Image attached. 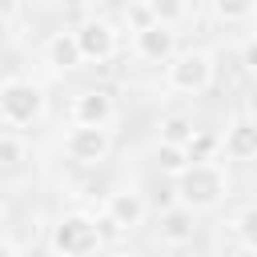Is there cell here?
Instances as JSON below:
<instances>
[{
	"label": "cell",
	"instance_id": "6da1fadb",
	"mask_svg": "<svg viewBox=\"0 0 257 257\" xmlns=\"http://www.w3.org/2000/svg\"><path fill=\"white\" fill-rule=\"evenodd\" d=\"M225 193H229V177H225V169L213 165V161H189V165L177 173V201H181V209H189V213L221 205Z\"/></svg>",
	"mask_w": 257,
	"mask_h": 257
},
{
	"label": "cell",
	"instance_id": "7a4b0ae2",
	"mask_svg": "<svg viewBox=\"0 0 257 257\" xmlns=\"http://www.w3.org/2000/svg\"><path fill=\"white\" fill-rule=\"evenodd\" d=\"M213 84V56L201 52V48H189V52H173L165 60V88L169 92H181V96H197Z\"/></svg>",
	"mask_w": 257,
	"mask_h": 257
},
{
	"label": "cell",
	"instance_id": "3957f363",
	"mask_svg": "<svg viewBox=\"0 0 257 257\" xmlns=\"http://www.w3.org/2000/svg\"><path fill=\"white\" fill-rule=\"evenodd\" d=\"M52 249L60 257H92L100 249V225L88 213H64L52 225Z\"/></svg>",
	"mask_w": 257,
	"mask_h": 257
},
{
	"label": "cell",
	"instance_id": "277c9868",
	"mask_svg": "<svg viewBox=\"0 0 257 257\" xmlns=\"http://www.w3.org/2000/svg\"><path fill=\"white\" fill-rule=\"evenodd\" d=\"M44 116V88L32 80H4L0 84V120L8 124H32Z\"/></svg>",
	"mask_w": 257,
	"mask_h": 257
},
{
	"label": "cell",
	"instance_id": "5b68a950",
	"mask_svg": "<svg viewBox=\"0 0 257 257\" xmlns=\"http://www.w3.org/2000/svg\"><path fill=\"white\" fill-rule=\"evenodd\" d=\"M108 149H112L108 128H88V124H76V128L64 137V153H68L76 165H96V161H104V157H108Z\"/></svg>",
	"mask_w": 257,
	"mask_h": 257
},
{
	"label": "cell",
	"instance_id": "8992f818",
	"mask_svg": "<svg viewBox=\"0 0 257 257\" xmlns=\"http://www.w3.org/2000/svg\"><path fill=\"white\" fill-rule=\"evenodd\" d=\"M72 36H76L80 60H112L116 52V28L108 20H84Z\"/></svg>",
	"mask_w": 257,
	"mask_h": 257
},
{
	"label": "cell",
	"instance_id": "52a82bcc",
	"mask_svg": "<svg viewBox=\"0 0 257 257\" xmlns=\"http://www.w3.org/2000/svg\"><path fill=\"white\" fill-rule=\"evenodd\" d=\"M116 116V104L104 88H84L72 100V124H88V128H108Z\"/></svg>",
	"mask_w": 257,
	"mask_h": 257
},
{
	"label": "cell",
	"instance_id": "ba28073f",
	"mask_svg": "<svg viewBox=\"0 0 257 257\" xmlns=\"http://www.w3.org/2000/svg\"><path fill=\"white\" fill-rule=\"evenodd\" d=\"M133 44H137V56H141V60L165 64V60L177 52V32H173L169 24H157V20H153L149 28H141V32H137V40H133Z\"/></svg>",
	"mask_w": 257,
	"mask_h": 257
},
{
	"label": "cell",
	"instance_id": "9c48e42d",
	"mask_svg": "<svg viewBox=\"0 0 257 257\" xmlns=\"http://www.w3.org/2000/svg\"><path fill=\"white\" fill-rule=\"evenodd\" d=\"M104 221L116 225V229H137V225L145 221V201H141V193H133V189L108 193V197H104Z\"/></svg>",
	"mask_w": 257,
	"mask_h": 257
},
{
	"label": "cell",
	"instance_id": "30bf717a",
	"mask_svg": "<svg viewBox=\"0 0 257 257\" xmlns=\"http://www.w3.org/2000/svg\"><path fill=\"white\" fill-rule=\"evenodd\" d=\"M44 56H48V64H52L56 72H72V68L80 64V48H76V36H72V32H56V36L48 40Z\"/></svg>",
	"mask_w": 257,
	"mask_h": 257
},
{
	"label": "cell",
	"instance_id": "8fae6325",
	"mask_svg": "<svg viewBox=\"0 0 257 257\" xmlns=\"http://www.w3.org/2000/svg\"><path fill=\"white\" fill-rule=\"evenodd\" d=\"M193 213L189 209H169L165 217H161V241H169V245H189L193 241Z\"/></svg>",
	"mask_w": 257,
	"mask_h": 257
},
{
	"label": "cell",
	"instance_id": "7c38bea8",
	"mask_svg": "<svg viewBox=\"0 0 257 257\" xmlns=\"http://www.w3.org/2000/svg\"><path fill=\"white\" fill-rule=\"evenodd\" d=\"M257 153V128L249 124V120H237L229 133H225V157H233V161H249Z\"/></svg>",
	"mask_w": 257,
	"mask_h": 257
},
{
	"label": "cell",
	"instance_id": "4fadbf2b",
	"mask_svg": "<svg viewBox=\"0 0 257 257\" xmlns=\"http://www.w3.org/2000/svg\"><path fill=\"white\" fill-rule=\"evenodd\" d=\"M193 137H197V128H193L189 116H169V120L161 124V145H177V149H185Z\"/></svg>",
	"mask_w": 257,
	"mask_h": 257
},
{
	"label": "cell",
	"instance_id": "5bb4252c",
	"mask_svg": "<svg viewBox=\"0 0 257 257\" xmlns=\"http://www.w3.org/2000/svg\"><path fill=\"white\" fill-rule=\"evenodd\" d=\"M145 4H149L153 20H157V24H169V28L189 16V0H145Z\"/></svg>",
	"mask_w": 257,
	"mask_h": 257
},
{
	"label": "cell",
	"instance_id": "9a60e30c",
	"mask_svg": "<svg viewBox=\"0 0 257 257\" xmlns=\"http://www.w3.org/2000/svg\"><path fill=\"white\" fill-rule=\"evenodd\" d=\"M233 233H237V241H241L245 253L257 245V209H253V205H245V209L233 217Z\"/></svg>",
	"mask_w": 257,
	"mask_h": 257
},
{
	"label": "cell",
	"instance_id": "2e32d148",
	"mask_svg": "<svg viewBox=\"0 0 257 257\" xmlns=\"http://www.w3.org/2000/svg\"><path fill=\"white\" fill-rule=\"evenodd\" d=\"M253 4L257 0H213V12H217V20L237 24V20H249L253 16Z\"/></svg>",
	"mask_w": 257,
	"mask_h": 257
},
{
	"label": "cell",
	"instance_id": "e0dca14e",
	"mask_svg": "<svg viewBox=\"0 0 257 257\" xmlns=\"http://www.w3.org/2000/svg\"><path fill=\"white\" fill-rule=\"evenodd\" d=\"M185 165H189V153H185V149H177V145H157V169H161V173H173V177H177Z\"/></svg>",
	"mask_w": 257,
	"mask_h": 257
},
{
	"label": "cell",
	"instance_id": "ac0fdd59",
	"mask_svg": "<svg viewBox=\"0 0 257 257\" xmlns=\"http://www.w3.org/2000/svg\"><path fill=\"white\" fill-rule=\"evenodd\" d=\"M128 20H133V32L149 28V24H153V12H149V4H145V0H133V4H128Z\"/></svg>",
	"mask_w": 257,
	"mask_h": 257
},
{
	"label": "cell",
	"instance_id": "d6986e66",
	"mask_svg": "<svg viewBox=\"0 0 257 257\" xmlns=\"http://www.w3.org/2000/svg\"><path fill=\"white\" fill-rule=\"evenodd\" d=\"M24 157V145L16 137H0V165H16Z\"/></svg>",
	"mask_w": 257,
	"mask_h": 257
},
{
	"label": "cell",
	"instance_id": "ffe728a7",
	"mask_svg": "<svg viewBox=\"0 0 257 257\" xmlns=\"http://www.w3.org/2000/svg\"><path fill=\"white\" fill-rule=\"evenodd\" d=\"M241 68H245V72H253V68H257V40H253V36L241 44Z\"/></svg>",
	"mask_w": 257,
	"mask_h": 257
},
{
	"label": "cell",
	"instance_id": "44dd1931",
	"mask_svg": "<svg viewBox=\"0 0 257 257\" xmlns=\"http://www.w3.org/2000/svg\"><path fill=\"white\" fill-rule=\"evenodd\" d=\"M16 4H20V0H0V20H8V16L16 12Z\"/></svg>",
	"mask_w": 257,
	"mask_h": 257
},
{
	"label": "cell",
	"instance_id": "7402d4cb",
	"mask_svg": "<svg viewBox=\"0 0 257 257\" xmlns=\"http://www.w3.org/2000/svg\"><path fill=\"white\" fill-rule=\"evenodd\" d=\"M0 257H20V253H16V245H12V241H4V237H0Z\"/></svg>",
	"mask_w": 257,
	"mask_h": 257
},
{
	"label": "cell",
	"instance_id": "603a6c76",
	"mask_svg": "<svg viewBox=\"0 0 257 257\" xmlns=\"http://www.w3.org/2000/svg\"><path fill=\"white\" fill-rule=\"evenodd\" d=\"M116 257H137V253H116Z\"/></svg>",
	"mask_w": 257,
	"mask_h": 257
},
{
	"label": "cell",
	"instance_id": "cb8c5ba5",
	"mask_svg": "<svg viewBox=\"0 0 257 257\" xmlns=\"http://www.w3.org/2000/svg\"><path fill=\"white\" fill-rule=\"evenodd\" d=\"M124 4H133V0H124Z\"/></svg>",
	"mask_w": 257,
	"mask_h": 257
}]
</instances>
